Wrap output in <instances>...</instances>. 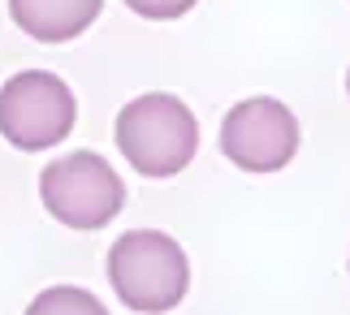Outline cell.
<instances>
[{"mask_svg":"<svg viewBox=\"0 0 350 315\" xmlns=\"http://www.w3.org/2000/svg\"><path fill=\"white\" fill-rule=\"evenodd\" d=\"M199 0H126V9H134L147 22H173L182 13H191Z\"/></svg>","mask_w":350,"mask_h":315,"instance_id":"obj_8","label":"cell"},{"mask_svg":"<svg viewBox=\"0 0 350 315\" xmlns=\"http://www.w3.org/2000/svg\"><path fill=\"white\" fill-rule=\"evenodd\" d=\"M346 95H350V70H346Z\"/></svg>","mask_w":350,"mask_h":315,"instance_id":"obj_9","label":"cell"},{"mask_svg":"<svg viewBox=\"0 0 350 315\" xmlns=\"http://www.w3.org/2000/svg\"><path fill=\"white\" fill-rule=\"evenodd\" d=\"M117 147L143 177H173L199 152V121L178 95L152 91L117 113Z\"/></svg>","mask_w":350,"mask_h":315,"instance_id":"obj_1","label":"cell"},{"mask_svg":"<svg viewBox=\"0 0 350 315\" xmlns=\"http://www.w3.org/2000/svg\"><path fill=\"white\" fill-rule=\"evenodd\" d=\"M299 121L273 95H251L221 121V152L242 173H277L299 156Z\"/></svg>","mask_w":350,"mask_h":315,"instance_id":"obj_5","label":"cell"},{"mask_svg":"<svg viewBox=\"0 0 350 315\" xmlns=\"http://www.w3.org/2000/svg\"><path fill=\"white\" fill-rule=\"evenodd\" d=\"M39 199L48 216H57L70 229H104L126 203L117 169L96 152H70L44 164L39 173Z\"/></svg>","mask_w":350,"mask_h":315,"instance_id":"obj_3","label":"cell"},{"mask_svg":"<svg viewBox=\"0 0 350 315\" xmlns=\"http://www.w3.org/2000/svg\"><path fill=\"white\" fill-rule=\"evenodd\" d=\"M31 315H57V311H78V315H104V303L96 294L78 290V285H57V290H44L35 298L31 307H26Z\"/></svg>","mask_w":350,"mask_h":315,"instance_id":"obj_7","label":"cell"},{"mask_svg":"<svg viewBox=\"0 0 350 315\" xmlns=\"http://www.w3.org/2000/svg\"><path fill=\"white\" fill-rule=\"evenodd\" d=\"M109 281L130 311H173L191 290L186 251L160 229H130L109 251Z\"/></svg>","mask_w":350,"mask_h":315,"instance_id":"obj_2","label":"cell"},{"mask_svg":"<svg viewBox=\"0 0 350 315\" xmlns=\"http://www.w3.org/2000/svg\"><path fill=\"white\" fill-rule=\"evenodd\" d=\"M78 121V100L57 74L22 70L0 87V134L18 152H48Z\"/></svg>","mask_w":350,"mask_h":315,"instance_id":"obj_4","label":"cell"},{"mask_svg":"<svg viewBox=\"0 0 350 315\" xmlns=\"http://www.w3.org/2000/svg\"><path fill=\"white\" fill-rule=\"evenodd\" d=\"M104 0H9V18L39 44H65L78 39L100 18Z\"/></svg>","mask_w":350,"mask_h":315,"instance_id":"obj_6","label":"cell"}]
</instances>
